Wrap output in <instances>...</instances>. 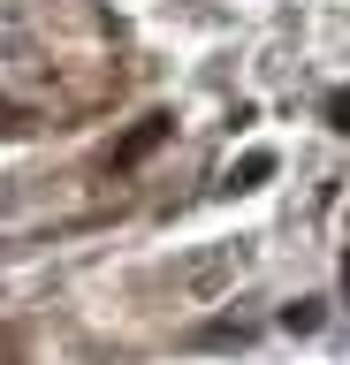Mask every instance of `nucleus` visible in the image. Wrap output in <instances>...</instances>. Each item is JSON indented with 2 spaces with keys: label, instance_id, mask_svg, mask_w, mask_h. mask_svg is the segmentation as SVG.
Wrapping results in <instances>:
<instances>
[{
  "label": "nucleus",
  "instance_id": "nucleus-4",
  "mask_svg": "<svg viewBox=\"0 0 350 365\" xmlns=\"http://www.w3.org/2000/svg\"><path fill=\"white\" fill-rule=\"evenodd\" d=\"M327 122H335V130H350V84L335 91V99H327Z\"/></svg>",
  "mask_w": 350,
  "mask_h": 365
},
{
  "label": "nucleus",
  "instance_id": "nucleus-2",
  "mask_svg": "<svg viewBox=\"0 0 350 365\" xmlns=\"http://www.w3.org/2000/svg\"><path fill=\"white\" fill-rule=\"evenodd\" d=\"M282 327H289V335H312V327H320V304H312V297H297V304L282 312Z\"/></svg>",
  "mask_w": 350,
  "mask_h": 365
},
{
  "label": "nucleus",
  "instance_id": "nucleus-5",
  "mask_svg": "<svg viewBox=\"0 0 350 365\" xmlns=\"http://www.w3.org/2000/svg\"><path fill=\"white\" fill-rule=\"evenodd\" d=\"M343 289H350V251H343Z\"/></svg>",
  "mask_w": 350,
  "mask_h": 365
},
{
  "label": "nucleus",
  "instance_id": "nucleus-1",
  "mask_svg": "<svg viewBox=\"0 0 350 365\" xmlns=\"http://www.w3.org/2000/svg\"><path fill=\"white\" fill-rule=\"evenodd\" d=\"M168 137H175V114H145L138 130H130V137L115 145V168H138V160L153 153V145H168Z\"/></svg>",
  "mask_w": 350,
  "mask_h": 365
},
{
  "label": "nucleus",
  "instance_id": "nucleus-3",
  "mask_svg": "<svg viewBox=\"0 0 350 365\" xmlns=\"http://www.w3.org/2000/svg\"><path fill=\"white\" fill-rule=\"evenodd\" d=\"M259 175H274V160H267V153H252V160H244V168H236V175H229V182H236V190H252V182H259Z\"/></svg>",
  "mask_w": 350,
  "mask_h": 365
}]
</instances>
